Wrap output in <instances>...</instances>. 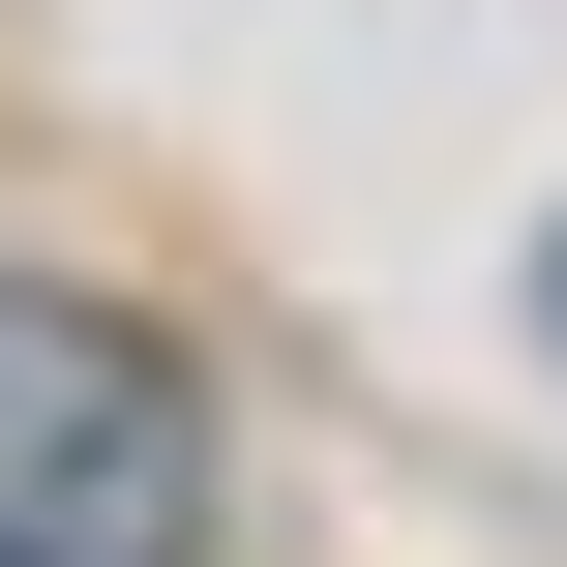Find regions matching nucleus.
<instances>
[{
    "label": "nucleus",
    "instance_id": "f257e3e1",
    "mask_svg": "<svg viewBox=\"0 0 567 567\" xmlns=\"http://www.w3.org/2000/svg\"><path fill=\"white\" fill-rule=\"evenodd\" d=\"M0 567H209L179 359L120 299H0Z\"/></svg>",
    "mask_w": 567,
    "mask_h": 567
},
{
    "label": "nucleus",
    "instance_id": "f03ea898",
    "mask_svg": "<svg viewBox=\"0 0 567 567\" xmlns=\"http://www.w3.org/2000/svg\"><path fill=\"white\" fill-rule=\"evenodd\" d=\"M538 329H567V269H538Z\"/></svg>",
    "mask_w": 567,
    "mask_h": 567
}]
</instances>
